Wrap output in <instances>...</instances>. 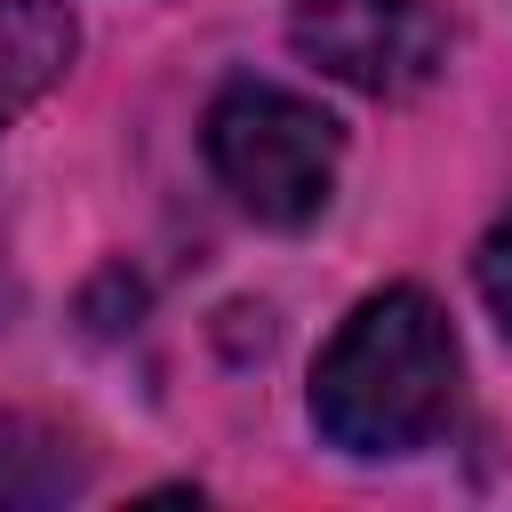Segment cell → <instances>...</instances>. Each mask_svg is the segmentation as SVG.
<instances>
[{
  "mask_svg": "<svg viewBox=\"0 0 512 512\" xmlns=\"http://www.w3.org/2000/svg\"><path fill=\"white\" fill-rule=\"evenodd\" d=\"M200 152H208L216 184L232 192V208H248L272 232H304L336 200L344 128H336V112H320L296 88L232 80L200 120Z\"/></svg>",
  "mask_w": 512,
  "mask_h": 512,
  "instance_id": "7a4b0ae2",
  "label": "cell"
},
{
  "mask_svg": "<svg viewBox=\"0 0 512 512\" xmlns=\"http://www.w3.org/2000/svg\"><path fill=\"white\" fill-rule=\"evenodd\" d=\"M464 384V352L448 312L424 288H376L344 312L328 352L312 360V432L336 456L392 464L448 432Z\"/></svg>",
  "mask_w": 512,
  "mask_h": 512,
  "instance_id": "6da1fadb",
  "label": "cell"
},
{
  "mask_svg": "<svg viewBox=\"0 0 512 512\" xmlns=\"http://www.w3.org/2000/svg\"><path fill=\"white\" fill-rule=\"evenodd\" d=\"M288 48L312 72H328L376 104H400L448 72V16L432 0H296Z\"/></svg>",
  "mask_w": 512,
  "mask_h": 512,
  "instance_id": "3957f363",
  "label": "cell"
},
{
  "mask_svg": "<svg viewBox=\"0 0 512 512\" xmlns=\"http://www.w3.org/2000/svg\"><path fill=\"white\" fill-rule=\"evenodd\" d=\"M472 288H480V304H488L496 336L512 344V208L480 232V248H472Z\"/></svg>",
  "mask_w": 512,
  "mask_h": 512,
  "instance_id": "8992f818",
  "label": "cell"
},
{
  "mask_svg": "<svg viewBox=\"0 0 512 512\" xmlns=\"http://www.w3.org/2000/svg\"><path fill=\"white\" fill-rule=\"evenodd\" d=\"M80 16L72 0H0V136L72 72Z\"/></svg>",
  "mask_w": 512,
  "mask_h": 512,
  "instance_id": "277c9868",
  "label": "cell"
},
{
  "mask_svg": "<svg viewBox=\"0 0 512 512\" xmlns=\"http://www.w3.org/2000/svg\"><path fill=\"white\" fill-rule=\"evenodd\" d=\"M80 480H88V464L56 432L0 416V504H56V496H80Z\"/></svg>",
  "mask_w": 512,
  "mask_h": 512,
  "instance_id": "5b68a950",
  "label": "cell"
}]
</instances>
